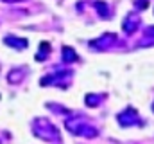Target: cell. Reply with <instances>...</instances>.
Listing matches in <instances>:
<instances>
[{
    "instance_id": "obj_1",
    "label": "cell",
    "mask_w": 154,
    "mask_h": 144,
    "mask_svg": "<svg viewBox=\"0 0 154 144\" xmlns=\"http://www.w3.org/2000/svg\"><path fill=\"white\" fill-rule=\"evenodd\" d=\"M4 41H5V43H11V47H22V49L27 45L25 40H16V38H13V36H7Z\"/></svg>"
},
{
    "instance_id": "obj_2",
    "label": "cell",
    "mask_w": 154,
    "mask_h": 144,
    "mask_svg": "<svg viewBox=\"0 0 154 144\" xmlns=\"http://www.w3.org/2000/svg\"><path fill=\"white\" fill-rule=\"evenodd\" d=\"M4 2H14V0H4Z\"/></svg>"
}]
</instances>
